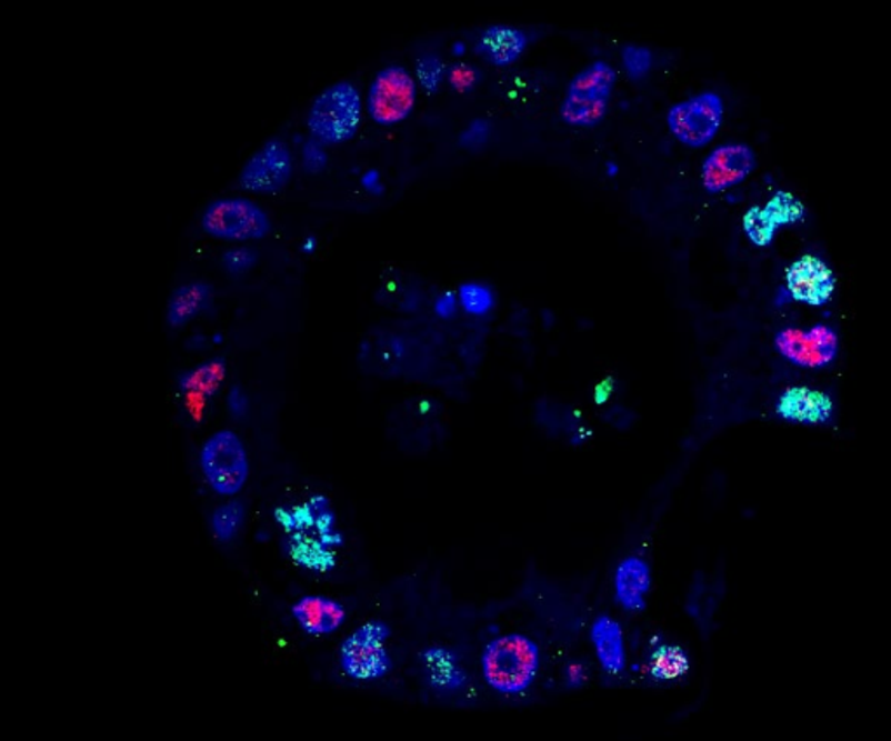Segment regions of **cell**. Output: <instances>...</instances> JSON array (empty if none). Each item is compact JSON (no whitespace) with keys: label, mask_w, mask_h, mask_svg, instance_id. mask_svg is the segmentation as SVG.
Here are the masks:
<instances>
[{"label":"cell","mask_w":891,"mask_h":741,"mask_svg":"<svg viewBox=\"0 0 891 741\" xmlns=\"http://www.w3.org/2000/svg\"><path fill=\"white\" fill-rule=\"evenodd\" d=\"M458 301L470 316H487L494 306V294L484 284H463L458 291Z\"/></svg>","instance_id":"19"},{"label":"cell","mask_w":891,"mask_h":741,"mask_svg":"<svg viewBox=\"0 0 891 741\" xmlns=\"http://www.w3.org/2000/svg\"><path fill=\"white\" fill-rule=\"evenodd\" d=\"M361 121V98L349 82H338L319 94L309 113V129L321 143L352 137Z\"/></svg>","instance_id":"4"},{"label":"cell","mask_w":891,"mask_h":741,"mask_svg":"<svg viewBox=\"0 0 891 741\" xmlns=\"http://www.w3.org/2000/svg\"><path fill=\"white\" fill-rule=\"evenodd\" d=\"M479 52L494 64H507L518 60L527 48V36L521 30L493 27L482 33L478 42Z\"/></svg>","instance_id":"15"},{"label":"cell","mask_w":891,"mask_h":741,"mask_svg":"<svg viewBox=\"0 0 891 741\" xmlns=\"http://www.w3.org/2000/svg\"><path fill=\"white\" fill-rule=\"evenodd\" d=\"M362 181H364L366 189L374 190L377 187H380V174H378L377 171H370Z\"/></svg>","instance_id":"27"},{"label":"cell","mask_w":891,"mask_h":741,"mask_svg":"<svg viewBox=\"0 0 891 741\" xmlns=\"http://www.w3.org/2000/svg\"><path fill=\"white\" fill-rule=\"evenodd\" d=\"M782 411L788 418L795 420L819 421L828 418L831 413V401L823 393L815 390L795 389L783 395L779 404V413Z\"/></svg>","instance_id":"16"},{"label":"cell","mask_w":891,"mask_h":741,"mask_svg":"<svg viewBox=\"0 0 891 741\" xmlns=\"http://www.w3.org/2000/svg\"><path fill=\"white\" fill-rule=\"evenodd\" d=\"M298 614H300L301 621L306 623V627L324 632V630H331L337 627L342 613L333 602L306 601L300 605Z\"/></svg>","instance_id":"18"},{"label":"cell","mask_w":891,"mask_h":741,"mask_svg":"<svg viewBox=\"0 0 891 741\" xmlns=\"http://www.w3.org/2000/svg\"><path fill=\"white\" fill-rule=\"evenodd\" d=\"M617 72L611 64L595 61L574 77L562 101L561 116L571 126H594L608 110Z\"/></svg>","instance_id":"3"},{"label":"cell","mask_w":891,"mask_h":741,"mask_svg":"<svg viewBox=\"0 0 891 741\" xmlns=\"http://www.w3.org/2000/svg\"><path fill=\"white\" fill-rule=\"evenodd\" d=\"M458 307V298L454 297L453 293H442L441 297L436 300V313L442 319H450V317L454 316L457 312Z\"/></svg>","instance_id":"26"},{"label":"cell","mask_w":891,"mask_h":741,"mask_svg":"<svg viewBox=\"0 0 891 741\" xmlns=\"http://www.w3.org/2000/svg\"><path fill=\"white\" fill-rule=\"evenodd\" d=\"M788 282L792 294L798 300L808 301L813 306L829 300L834 291L831 270L823 264V261L813 257H804L795 261L788 270Z\"/></svg>","instance_id":"12"},{"label":"cell","mask_w":891,"mask_h":741,"mask_svg":"<svg viewBox=\"0 0 891 741\" xmlns=\"http://www.w3.org/2000/svg\"><path fill=\"white\" fill-rule=\"evenodd\" d=\"M202 227L220 239L253 241L269 232L270 220L266 211L251 201L223 199L206 209Z\"/></svg>","instance_id":"7"},{"label":"cell","mask_w":891,"mask_h":741,"mask_svg":"<svg viewBox=\"0 0 891 741\" xmlns=\"http://www.w3.org/2000/svg\"><path fill=\"white\" fill-rule=\"evenodd\" d=\"M442 72H444V67H442L441 60L436 57H426L422 60L418 61L417 64V76L418 81L427 91H436L438 88L439 82L442 79Z\"/></svg>","instance_id":"22"},{"label":"cell","mask_w":891,"mask_h":741,"mask_svg":"<svg viewBox=\"0 0 891 741\" xmlns=\"http://www.w3.org/2000/svg\"><path fill=\"white\" fill-rule=\"evenodd\" d=\"M202 470L217 493L232 497L241 491L249 472L241 439L229 430L214 433L202 449Z\"/></svg>","instance_id":"6"},{"label":"cell","mask_w":891,"mask_h":741,"mask_svg":"<svg viewBox=\"0 0 891 741\" xmlns=\"http://www.w3.org/2000/svg\"><path fill=\"white\" fill-rule=\"evenodd\" d=\"M293 159L282 141L263 144L242 169L241 184L251 192H276L290 180Z\"/></svg>","instance_id":"8"},{"label":"cell","mask_w":891,"mask_h":741,"mask_svg":"<svg viewBox=\"0 0 891 741\" xmlns=\"http://www.w3.org/2000/svg\"><path fill=\"white\" fill-rule=\"evenodd\" d=\"M386 629L368 623L343 645V665L356 678H374L387 669Z\"/></svg>","instance_id":"11"},{"label":"cell","mask_w":891,"mask_h":741,"mask_svg":"<svg viewBox=\"0 0 891 741\" xmlns=\"http://www.w3.org/2000/svg\"><path fill=\"white\" fill-rule=\"evenodd\" d=\"M599 665L610 675H620L625 669L627 653L622 627L610 617H599L591 629Z\"/></svg>","instance_id":"14"},{"label":"cell","mask_w":891,"mask_h":741,"mask_svg":"<svg viewBox=\"0 0 891 741\" xmlns=\"http://www.w3.org/2000/svg\"><path fill=\"white\" fill-rule=\"evenodd\" d=\"M723 100L715 92H702L674 104L667 116V126L675 140L699 149L714 140L723 124Z\"/></svg>","instance_id":"5"},{"label":"cell","mask_w":891,"mask_h":741,"mask_svg":"<svg viewBox=\"0 0 891 741\" xmlns=\"http://www.w3.org/2000/svg\"><path fill=\"white\" fill-rule=\"evenodd\" d=\"M622 63L627 76L639 81L648 76L653 64V54L643 46H625L622 51Z\"/></svg>","instance_id":"21"},{"label":"cell","mask_w":891,"mask_h":741,"mask_svg":"<svg viewBox=\"0 0 891 741\" xmlns=\"http://www.w3.org/2000/svg\"><path fill=\"white\" fill-rule=\"evenodd\" d=\"M490 134V122H488L487 119H475V121L470 122V124L463 129L460 143L467 147V149H478L481 144L487 143Z\"/></svg>","instance_id":"24"},{"label":"cell","mask_w":891,"mask_h":741,"mask_svg":"<svg viewBox=\"0 0 891 741\" xmlns=\"http://www.w3.org/2000/svg\"><path fill=\"white\" fill-rule=\"evenodd\" d=\"M413 103L414 82L410 73L399 67H392L378 76L370 97V110L374 121H401L413 109Z\"/></svg>","instance_id":"9"},{"label":"cell","mask_w":891,"mask_h":741,"mask_svg":"<svg viewBox=\"0 0 891 741\" xmlns=\"http://www.w3.org/2000/svg\"><path fill=\"white\" fill-rule=\"evenodd\" d=\"M211 300V288L204 282H192L177 289L169 301L168 319L171 326H183L206 309Z\"/></svg>","instance_id":"17"},{"label":"cell","mask_w":891,"mask_h":741,"mask_svg":"<svg viewBox=\"0 0 891 741\" xmlns=\"http://www.w3.org/2000/svg\"><path fill=\"white\" fill-rule=\"evenodd\" d=\"M254 261H257V253H254V251L248 248H236L227 251L221 263L226 267L227 272L233 273V276H241V273L251 270Z\"/></svg>","instance_id":"23"},{"label":"cell","mask_w":891,"mask_h":741,"mask_svg":"<svg viewBox=\"0 0 891 741\" xmlns=\"http://www.w3.org/2000/svg\"><path fill=\"white\" fill-rule=\"evenodd\" d=\"M244 518V509L239 501H229L226 505L217 509L213 515V531L220 540H230L238 533Z\"/></svg>","instance_id":"20"},{"label":"cell","mask_w":891,"mask_h":741,"mask_svg":"<svg viewBox=\"0 0 891 741\" xmlns=\"http://www.w3.org/2000/svg\"><path fill=\"white\" fill-rule=\"evenodd\" d=\"M754 166V152L747 144L730 143L719 147L703 162V187L709 192H723L745 180Z\"/></svg>","instance_id":"10"},{"label":"cell","mask_w":891,"mask_h":741,"mask_svg":"<svg viewBox=\"0 0 891 741\" xmlns=\"http://www.w3.org/2000/svg\"><path fill=\"white\" fill-rule=\"evenodd\" d=\"M651 589V569L641 558H627L614 573V598L625 611L644 608Z\"/></svg>","instance_id":"13"},{"label":"cell","mask_w":891,"mask_h":741,"mask_svg":"<svg viewBox=\"0 0 891 741\" xmlns=\"http://www.w3.org/2000/svg\"><path fill=\"white\" fill-rule=\"evenodd\" d=\"M326 161H328V153H326L324 143L316 140V138L307 141L306 147H303V164H306V168L316 173L319 169L324 168Z\"/></svg>","instance_id":"25"},{"label":"cell","mask_w":891,"mask_h":741,"mask_svg":"<svg viewBox=\"0 0 891 741\" xmlns=\"http://www.w3.org/2000/svg\"><path fill=\"white\" fill-rule=\"evenodd\" d=\"M481 667L491 690L507 697L522 694L539 675V645L519 633L503 635L487 645Z\"/></svg>","instance_id":"1"},{"label":"cell","mask_w":891,"mask_h":741,"mask_svg":"<svg viewBox=\"0 0 891 741\" xmlns=\"http://www.w3.org/2000/svg\"><path fill=\"white\" fill-rule=\"evenodd\" d=\"M359 361L370 373L382 377H414L427 371L429 349L420 338L394 329H377L359 350Z\"/></svg>","instance_id":"2"}]
</instances>
